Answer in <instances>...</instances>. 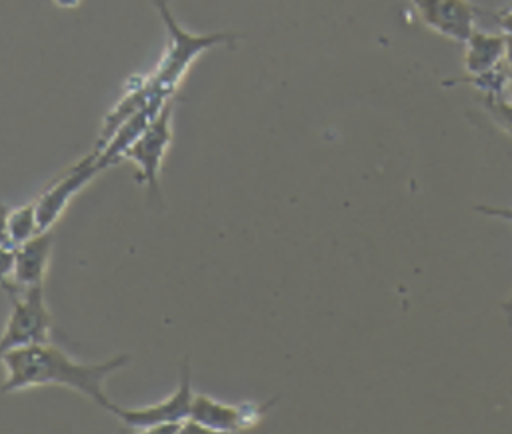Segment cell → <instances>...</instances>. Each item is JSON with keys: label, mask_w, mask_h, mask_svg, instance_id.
I'll return each mask as SVG.
<instances>
[{"label": "cell", "mask_w": 512, "mask_h": 434, "mask_svg": "<svg viewBox=\"0 0 512 434\" xmlns=\"http://www.w3.org/2000/svg\"><path fill=\"white\" fill-rule=\"evenodd\" d=\"M4 368L2 394L22 392L38 386H64L90 400L106 412H112L114 402L108 398L104 382L116 370L130 364L128 354L112 356L98 364L76 362L60 346L50 342L20 346L0 356Z\"/></svg>", "instance_id": "6da1fadb"}, {"label": "cell", "mask_w": 512, "mask_h": 434, "mask_svg": "<svg viewBox=\"0 0 512 434\" xmlns=\"http://www.w3.org/2000/svg\"><path fill=\"white\" fill-rule=\"evenodd\" d=\"M168 32V46L160 58L156 70L148 76L152 92L160 98L170 100L184 80L192 62L206 50L214 46H234L238 40L236 32H210V34H192L184 30L172 16L170 0H152Z\"/></svg>", "instance_id": "7a4b0ae2"}, {"label": "cell", "mask_w": 512, "mask_h": 434, "mask_svg": "<svg viewBox=\"0 0 512 434\" xmlns=\"http://www.w3.org/2000/svg\"><path fill=\"white\" fill-rule=\"evenodd\" d=\"M192 394L194 392L190 384V368L184 360L180 370V382L170 396L138 408L114 404L110 414H114L126 428L134 432H182L188 426Z\"/></svg>", "instance_id": "3957f363"}, {"label": "cell", "mask_w": 512, "mask_h": 434, "mask_svg": "<svg viewBox=\"0 0 512 434\" xmlns=\"http://www.w3.org/2000/svg\"><path fill=\"white\" fill-rule=\"evenodd\" d=\"M54 318L44 298V284L22 288L10 298V314L0 334V356L8 350L50 342Z\"/></svg>", "instance_id": "277c9868"}, {"label": "cell", "mask_w": 512, "mask_h": 434, "mask_svg": "<svg viewBox=\"0 0 512 434\" xmlns=\"http://www.w3.org/2000/svg\"><path fill=\"white\" fill-rule=\"evenodd\" d=\"M274 402L276 398L268 402H222L208 394H192L188 426L216 434L242 432L258 426Z\"/></svg>", "instance_id": "5b68a950"}, {"label": "cell", "mask_w": 512, "mask_h": 434, "mask_svg": "<svg viewBox=\"0 0 512 434\" xmlns=\"http://www.w3.org/2000/svg\"><path fill=\"white\" fill-rule=\"evenodd\" d=\"M172 114L174 102L168 100L122 154V160H130L136 164V180L140 184H146L150 194L154 196H158V176L164 156L172 144Z\"/></svg>", "instance_id": "8992f818"}, {"label": "cell", "mask_w": 512, "mask_h": 434, "mask_svg": "<svg viewBox=\"0 0 512 434\" xmlns=\"http://www.w3.org/2000/svg\"><path fill=\"white\" fill-rule=\"evenodd\" d=\"M100 172H102V168L98 166V156L92 150L88 156H84L82 160L72 164L68 170H64L56 180H52L40 192V196L34 198L40 230L42 232L50 230L60 220V216L66 212L72 198L84 186H88Z\"/></svg>", "instance_id": "52a82bcc"}, {"label": "cell", "mask_w": 512, "mask_h": 434, "mask_svg": "<svg viewBox=\"0 0 512 434\" xmlns=\"http://www.w3.org/2000/svg\"><path fill=\"white\" fill-rule=\"evenodd\" d=\"M410 4L428 30L452 42L464 44L476 30L478 8L470 0H410Z\"/></svg>", "instance_id": "ba28073f"}, {"label": "cell", "mask_w": 512, "mask_h": 434, "mask_svg": "<svg viewBox=\"0 0 512 434\" xmlns=\"http://www.w3.org/2000/svg\"><path fill=\"white\" fill-rule=\"evenodd\" d=\"M54 244V230L38 232L36 236L14 246V284L18 288H28L44 284L46 272L50 268Z\"/></svg>", "instance_id": "9c48e42d"}, {"label": "cell", "mask_w": 512, "mask_h": 434, "mask_svg": "<svg viewBox=\"0 0 512 434\" xmlns=\"http://www.w3.org/2000/svg\"><path fill=\"white\" fill-rule=\"evenodd\" d=\"M506 36L502 32L474 30L464 42V70L466 74H480L504 62Z\"/></svg>", "instance_id": "30bf717a"}, {"label": "cell", "mask_w": 512, "mask_h": 434, "mask_svg": "<svg viewBox=\"0 0 512 434\" xmlns=\"http://www.w3.org/2000/svg\"><path fill=\"white\" fill-rule=\"evenodd\" d=\"M508 68L504 66V62L492 70L480 72V74H466L462 78H452L444 84L452 86V84H466L472 86L474 90H478L482 96H502L504 94V86L508 80Z\"/></svg>", "instance_id": "8fae6325"}, {"label": "cell", "mask_w": 512, "mask_h": 434, "mask_svg": "<svg viewBox=\"0 0 512 434\" xmlns=\"http://www.w3.org/2000/svg\"><path fill=\"white\" fill-rule=\"evenodd\" d=\"M40 230L38 216H36V202L30 200L28 204H22L18 208H10L8 214V234L12 246L22 244L24 240L36 236Z\"/></svg>", "instance_id": "7c38bea8"}, {"label": "cell", "mask_w": 512, "mask_h": 434, "mask_svg": "<svg viewBox=\"0 0 512 434\" xmlns=\"http://www.w3.org/2000/svg\"><path fill=\"white\" fill-rule=\"evenodd\" d=\"M12 274H14V246L0 244V288L6 292L8 300L22 292V288L14 284Z\"/></svg>", "instance_id": "4fadbf2b"}, {"label": "cell", "mask_w": 512, "mask_h": 434, "mask_svg": "<svg viewBox=\"0 0 512 434\" xmlns=\"http://www.w3.org/2000/svg\"><path fill=\"white\" fill-rule=\"evenodd\" d=\"M484 108L502 130L512 132V100L504 96H484Z\"/></svg>", "instance_id": "5bb4252c"}, {"label": "cell", "mask_w": 512, "mask_h": 434, "mask_svg": "<svg viewBox=\"0 0 512 434\" xmlns=\"http://www.w3.org/2000/svg\"><path fill=\"white\" fill-rule=\"evenodd\" d=\"M476 212L490 216V218H498V220H506L512 224V206H488V204H478L474 206Z\"/></svg>", "instance_id": "9a60e30c"}, {"label": "cell", "mask_w": 512, "mask_h": 434, "mask_svg": "<svg viewBox=\"0 0 512 434\" xmlns=\"http://www.w3.org/2000/svg\"><path fill=\"white\" fill-rule=\"evenodd\" d=\"M494 22L504 36H512V4L494 14Z\"/></svg>", "instance_id": "2e32d148"}, {"label": "cell", "mask_w": 512, "mask_h": 434, "mask_svg": "<svg viewBox=\"0 0 512 434\" xmlns=\"http://www.w3.org/2000/svg\"><path fill=\"white\" fill-rule=\"evenodd\" d=\"M8 214H10V206L0 202V244L12 246L10 234H8Z\"/></svg>", "instance_id": "e0dca14e"}, {"label": "cell", "mask_w": 512, "mask_h": 434, "mask_svg": "<svg viewBox=\"0 0 512 434\" xmlns=\"http://www.w3.org/2000/svg\"><path fill=\"white\" fill-rule=\"evenodd\" d=\"M504 66L512 70V36H506V48H504Z\"/></svg>", "instance_id": "ac0fdd59"}, {"label": "cell", "mask_w": 512, "mask_h": 434, "mask_svg": "<svg viewBox=\"0 0 512 434\" xmlns=\"http://www.w3.org/2000/svg\"><path fill=\"white\" fill-rule=\"evenodd\" d=\"M502 312H504V316H506L508 326L512 328V294H510V296H508V300L502 304Z\"/></svg>", "instance_id": "d6986e66"}, {"label": "cell", "mask_w": 512, "mask_h": 434, "mask_svg": "<svg viewBox=\"0 0 512 434\" xmlns=\"http://www.w3.org/2000/svg\"><path fill=\"white\" fill-rule=\"evenodd\" d=\"M54 4H58L60 8H76L80 4V0H52Z\"/></svg>", "instance_id": "ffe728a7"}, {"label": "cell", "mask_w": 512, "mask_h": 434, "mask_svg": "<svg viewBox=\"0 0 512 434\" xmlns=\"http://www.w3.org/2000/svg\"><path fill=\"white\" fill-rule=\"evenodd\" d=\"M504 98H508V100H512V70L508 72V80H506V86H504V94H502Z\"/></svg>", "instance_id": "44dd1931"}, {"label": "cell", "mask_w": 512, "mask_h": 434, "mask_svg": "<svg viewBox=\"0 0 512 434\" xmlns=\"http://www.w3.org/2000/svg\"><path fill=\"white\" fill-rule=\"evenodd\" d=\"M508 134H510V136H512V132H508Z\"/></svg>", "instance_id": "7402d4cb"}]
</instances>
